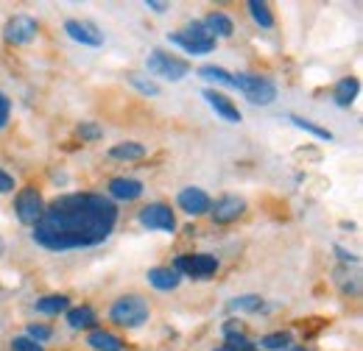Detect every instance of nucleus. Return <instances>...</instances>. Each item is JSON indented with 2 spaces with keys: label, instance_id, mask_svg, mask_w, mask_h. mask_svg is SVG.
<instances>
[{
  "label": "nucleus",
  "instance_id": "f257e3e1",
  "mask_svg": "<svg viewBox=\"0 0 363 351\" xmlns=\"http://www.w3.org/2000/svg\"><path fill=\"white\" fill-rule=\"evenodd\" d=\"M118 223V207L98 192H70L50 201L34 223V243L48 251H73L104 243Z\"/></svg>",
  "mask_w": 363,
  "mask_h": 351
},
{
  "label": "nucleus",
  "instance_id": "f03ea898",
  "mask_svg": "<svg viewBox=\"0 0 363 351\" xmlns=\"http://www.w3.org/2000/svg\"><path fill=\"white\" fill-rule=\"evenodd\" d=\"M232 87L240 89L249 98V103H255V106H269V103H274V98H277L274 81L263 79V76H252V73L232 76Z\"/></svg>",
  "mask_w": 363,
  "mask_h": 351
},
{
  "label": "nucleus",
  "instance_id": "7ed1b4c3",
  "mask_svg": "<svg viewBox=\"0 0 363 351\" xmlns=\"http://www.w3.org/2000/svg\"><path fill=\"white\" fill-rule=\"evenodd\" d=\"M109 321H115L118 326H126V329H137L148 321V304L140 296H123L112 304Z\"/></svg>",
  "mask_w": 363,
  "mask_h": 351
},
{
  "label": "nucleus",
  "instance_id": "20e7f679",
  "mask_svg": "<svg viewBox=\"0 0 363 351\" xmlns=\"http://www.w3.org/2000/svg\"><path fill=\"white\" fill-rule=\"evenodd\" d=\"M145 67L151 76H160L165 81H182L190 73V64L184 59H177V56L162 53V50H151L145 59Z\"/></svg>",
  "mask_w": 363,
  "mask_h": 351
},
{
  "label": "nucleus",
  "instance_id": "39448f33",
  "mask_svg": "<svg viewBox=\"0 0 363 351\" xmlns=\"http://www.w3.org/2000/svg\"><path fill=\"white\" fill-rule=\"evenodd\" d=\"M14 212H17L20 223L34 226L37 220L43 218V212H45V201H43L40 190H34V187L20 190V192H17V201H14Z\"/></svg>",
  "mask_w": 363,
  "mask_h": 351
},
{
  "label": "nucleus",
  "instance_id": "423d86ee",
  "mask_svg": "<svg viewBox=\"0 0 363 351\" xmlns=\"http://www.w3.org/2000/svg\"><path fill=\"white\" fill-rule=\"evenodd\" d=\"M177 273L184 276H193V279H210L216 270H218V260L210 257V254H193V257H179L174 263Z\"/></svg>",
  "mask_w": 363,
  "mask_h": 351
},
{
  "label": "nucleus",
  "instance_id": "0eeeda50",
  "mask_svg": "<svg viewBox=\"0 0 363 351\" xmlns=\"http://www.w3.org/2000/svg\"><path fill=\"white\" fill-rule=\"evenodd\" d=\"M37 31H40V25H37L34 17H28V14H17V17H11V20L6 23L3 40H6L9 45H28L34 37H37Z\"/></svg>",
  "mask_w": 363,
  "mask_h": 351
},
{
  "label": "nucleus",
  "instance_id": "6e6552de",
  "mask_svg": "<svg viewBox=\"0 0 363 351\" xmlns=\"http://www.w3.org/2000/svg\"><path fill=\"white\" fill-rule=\"evenodd\" d=\"M140 223L145 229H154V231H174L177 229V218H174L171 207H165V204H148L140 212Z\"/></svg>",
  "mask_w": 363,
  "mask_h": 351
},
{
  "label": "nucleus",
  "instance_id": "1a4fd4ad",
  "mask_svg": "<svg viewBox=\"0 0 363 351\" xmlns=\"http://www.w3.org/2000/svg\"><path fill=\"white\" fill-rule=\"evenodd\" d=\"M65 31H67L70 40H76V42L82 45H90V47L104 45V34L98 31V25H92L87 20H67L65 23Z\"/></svg>",
  "mask_w": 363,
  "mask_h": 351
},
{
  "label": "nucleus",
  "instance_id": "9d476101",
  "mask_svg": "<svg viewBox=\"0 0 363 351\" xmlns=\"http://www.w3.org/2000/svg\"><path fill=\"white\" fill-rule=\"evenodd\" d=\"M177 201H179V207L187 215H204V212H210V207H213L210 195H207L204 190H199V187H184Z\"/></svg>",
  "mask_w": 363,
  "mask_h": 351
},
{
  "label": "nucleus",
  "instance_id": "9b49d317",
  "mask_svg": "<svg viewBox=\"0 0 363 351\" xmlns=\"http://www.w3.org/2000/svg\"><path fill=\"white\" fill-rule=\"evenodd\" d=\"M204 100H207V103H210V109H213L218 117H224L227 123H240V112H238V106L229 100L224 92L204 89Z\"/></svg>",
  "mask_w": 363,
  "mask_h": 351
},
{
  "label": "nucleus",
  "instance_id": "f8f14e48",
  "mask_svg": "<svg viewBox=\"0 0 363 351\" xmlns=\"http://www.w3.org/2000/svg\"><path fill=\"white\" fill-rule=\"evenodd\" d=\"M210 209H213V220H216V223H232V220H238L243 215L246 204H243V198H238V195H224V198H218L216 207H210Z\"/></svg>",
  "mask_w": 363,
  "mask_h": 351
},
{
  "label": "nucleus",
  "instance_id": "ddd939ff",
  "mask_svg": "<svg viewBox=\"0 0 363 351\" xmlns=\"http://www.w3.org/2000/svg\"><path fill=\"white\" fill-rule=\"evenodd\" d=\"M109 195L118 201H135L143 195V181L137 178H112L109 181Z\"/></svg>",
  "mask_w": 363,
  "mask_h": 351
},
{
  "label": "nucleus",
  "instance_id": "4468645a",
  "mask_svg": "<svg viewBox=\"0 0 363 351\" xmlns=\"http://www.w3.org/2000/svg\"><path fill=\"white\" fill-rule=\"evenodd\" d=\"M168 40H171V45H179L184 53H193V56H204V53H210V50L216 47V40H193V37H187L184 31L171 34Z\"/></svg>",
  "mask_w": 363,
  "mask_h": 351
},
{
  "label": "nucleus",
  "instance_id": "2eb2a0df",
  "mask_svg": "<svg viewBox=\"0 0 363 351\" xmlns=\"http://www.w3.org/2000/svg\"><path fill=\"white\" fill-rule=\"evenodd\" d=\"M148 282H151L157 290H177L182 276L174 267H151V270H148Z\"/></svg>",
  "mask_w": 363,
  "mask_h": 351
},
{
  "label": "nucleus",
  "instance_id": "dca6fc26",
  "mask_svg": "<svg viewBox=\"0 0 363 351\" xmlns=\"http://www.w3.org/2000/svg\"><path fill=\"white\" fill-rule=\"evenodd\" d=\"M87 343H90V349H95V351H123V340H121L118 335L106 332V329H92Z\"/></svg>",
  "mask_w": 363,
  "mask_h": 351
},
{
  "label": "nucleus",
  "instance_id": "f3484780",
  "mask_svg": "<svg viewBox=\"0 0 363 351\" xmlns=\"http://www.w3.org/2000/svg\"><path fill=\"white\" fill-rule=\"evenodd\" d=\"M358 92H361V81L358 79H341L335 89H333V98H335V103L338 106H352L355 103V98H358Z\"/></svg>",
  "mask_w": 363,
  "mask_h": 351
},
{
  "label": "nucleus",
  "instance_id": "a211bd4d",
  "mask_svg": "<svg viewBox=\"0 0 363 351\" xmlns=\"http://www.w3.org/2000/svg\"><path fill=\"white\" fill-rule=\"evenodd\" d=\"M204 25L210 28V34L218 40V37H232V31H235V25H232V20H229L227 14H221V11H213L207 20H204Z\"/></svg>",
  "mask_w": 363,
  "mask_h": 351
},
{
  "label": "nucleus",
  "instance_id": "6ab92c4d",
  "mask_svg": "<svg viewBox=\"0 0 363 351\" xmlns=\"http://www.w3.org/2000/svg\"><path fill=\"white\" fill-rule=\"evenodd\" d=\"M109 156H112V159H126V162H132V159H143V156H145V148H143L140 142H118V145L109 148Z\"/></svg>",
  "mask_w": 363,
  "mask_h": 351
},
{
  "label": "nucleus",
  "instance_id": "aec40b11",
  "mask_svg": "<svg viewBox=\"0 0 363 351\" xmlns=\"http://www.w3.org/2000/svg\"><path fill=\"white\" fill-rule=\"evenodd\" d=\"M224 335H227V349L229 351H257V346L240 332V329H235V323H229L227 329H224Z\"/></svg>",
  "mask_w": 363,
  "mask_h": 351
},
{
  "label": "nucleus",
  "instance_id": "412c9836",
  "mask_svg": "<svg viewBox=\"0 0 363 351\" xmlns=\"http://www.w3.org/2000/svg\"><path fill=\"white\" fill-rule=\"evenodd\" d=\"M67 323H70V329H92L95 326V312L90 307L67 309Z\"/></svg>",
  "mask_w": 363,
  "mask_h": 351
},
{
  "label": "nucleus",
  "instance_id": "4be33fe9",
  "mask_svg": "<svg viewBox=\"0 0 363 351\" xmlns=\"http://www.w3.org/2000/svg\"><path fill=\"white\" fill-rule=\"evenodd\" d=\"M246 8H249V14H252V20H255L257 25H263V28H272L274 25V14H272V8H269V3L249 0Z\"/></svg>",
  "mask_w": 363,
  "mask_h": 351
},
{
  "label": "nucleus",
  "instance_id": "5701e85b",
  "mask_svg": "<svg viewBox=\"0 0 363 351\" xmlns=\"http://www.w3.org/2000/svg\"><path fill=\"white\" fill-rule=\"evenodd\" d=\"M67 307H70L67 296H45L37 301V312L43 315H59V312H67Z\"/></svg>",
  "mask_w": 363,
  "mask_h": 351
},
{
  "label": "nucleus",
  "instance_id": "b1692460",
  "mask_svg": "<svg viewBox=\"0 0 363 351\" xmlns=\"http://www.w3.org/2000/svg\"><path fill=\"white\" fill-rule=\"evenodd\" d=\"M263 307H266V301L260 296H238V299L229 301L232 312H260Z\"/></svg>",
  "mask_w": 363,
  "mask_h": 351
},
{
  "label": "nucleus",
  "instance_id": "393cba45",
  "mask_svg": "<svg viewBox=\"0 0 363 351\" xmlns=\"http://www.w3.org/2000/svg\"><path fill=\"white\" fill-rule=\"evenodd\" d=\"M199 76L204 81H216V84H224V87H232V73H227L224 67H216V64H204L199 70Z\"/></svg>",
  "mask_w": 363,
  "mask_h": 351
},
{
  "label": "nucleus",
  "instance_id": "a878e982",
  "mask_svg": "<svg viewBox=\"0 0 363 351\" xmlns=\"http://www.w3.org/2000/svg\"><path fill=\"white\" fill-rule=\"evenodd\" d=\"M288 120H291V123H294L296 129H302V132L313 134V137H318V139H327V142L333 139V134L327 132V129H321V126H316V123H311V120H305V117H299V115H291Z\"/></svg>",
  "mask_w": 363,
  "mask_h": 351
},
{
  "label": "nucleus",
  "instance_id": "bb28decb",
  "mask_svg": "<svg viewBox=\"0 0 363 351\" xmlns=\"http://www.w3.org/2000/svg\"><path fill=\"white\" fill-rule=\"evenodd\" d=\"M291 340H294L291 332H272V335H266V338L260 340V346L269 351H282L291 346Z\"/></svg>",
  "mask_w": 363,
  "mask_h": 351
},
{
  "label": "nucleus",
  "instance_id": "cd10ccee",
  "mask_svg": "<svg viewBox=\"0 0 363 351\" xmlns=\"http://www.w3.org/2000/svg\"><path fill=\"white\" fill-rule=\"evenodd\" d=\"M184 34L187 37H193V40H216L213 34H210V28L201 23V20H196V23H190L187 28H184Z\"/></svg>",
  "mask_w": 363,
  "mask_h": 351
},
{
  "label": "nucleus",
  "instance_id": "c85d7f7f",
  "mask_svg": "<svg viewBox=\"0 0 363 351\" xmlns=\"http://www.w3.org/2000/svg\"><path fill=\"white\" fill-rule=\"evenodd\" d=\"M11 351H45V349H43V343H34L31 338L20 335V338L11 340Z\"/></svg>",
  "mask_w": 363,
  "mask_h": 351
},
{
  "label": "nucleus",
  "instance_id": "c756f323",
  "mask_svg": "<svg viewBox=\"0 0 363 351\" xmlns=\"http://www.w3.org/2000/svg\"><path fill=\"white\" fill-rule=\"evenodd\" d=\"M50 335H53V332H50V326H43V323H31L26 338H31L34 343H45Z\"/></svg>",
  "mask_w": 363,
  "mask_h": 351
},
{
  "label": "nucleus",
  "instance_id": "7c9ffc66",
  "mask_svg": "<svg viewBox=\"0 0 363 351\" xmlns=\"http://www.w3.org/2000/svg\"><path fill=\"white\" fill-rule=\"evenodd\" d=\"M129 81H132L143 95H160V87H157L154 81H145V79H140V76H129Z\"/></svg>",
  "mask_w": 363,
  "mask_h": 351
},
{
  "label": "nucleus",
  "instance_id": "2f4dec72",
  "mask_svg": "<svg viewBox=\"0 0 363 351\" xmlns=\"http://www.w3.org/2000/svg\"><path fill=\"white\" fill-rule=\"evenodd\" d=\"M101 134H104V132H101L95 123H82V126H79V137H82V139H87V142L101 139Z\"/></svg>",
  "mask_w": 363,
  "mask_h": 351
},
{
  "label": "nucleus",
  "instance_id": "473e14b6",
  "mask_svg": "<svg viewBox=\"0 0 363 351\" xmlns=\"http://www.w3.org/2000/svg\"><path fill=\"white\" fill-rule=\"evenodd\" d=\"M9 117H11V100L0 92V129H6V126H9Z\"/></svg>",
  "mask_w": 363,
  "mask_h": 351
},
{
  "label": "nucleus",
  "instance_id": "72a5a7b5",
  "mask_svg": "<svg viewBox=\"0 0 363 351\" xmlns=\"http://www.w3.org/2000/svg\"><path fill=\"white\" fill-rule=\"evenodd\" d=\"M11 190H14V178L6 171H0V192H11Z\"/></svg>",
  "mask_w": 363,
  "mask_h": 351
},
{
  "label": "nucleus",
  "instance_id": "f704fd0d",
  "mask_svg": "<svg viewBox=\"0 0 363 351\" xmlns=\"http://www.w3.org/2000/svg\"><path fill=\"white\" fill-rule=\"evenodd\" d=\"M145 6H148V8H154V11H160V14L168 8V3H162V0H148Z\"/></svg>",
  "mask_w": 363,
  "mask_h": 351
},
{
  "label": "nucleus",
  "instance_id": "c9c22d12",
  "mask_svg": "<svg viewBox=\"0 0 363 351\" xmlns=\"http://www.w3.org/2000/svg\"><path fill=\"white\" fill-rule=\"evenodd\" d=\"M6 254V243H3V237H0V257Z\"/></svg>",
  "mask_w": 363,
  "mask_h": 351
},
{
  "label": "nucleus",
  "instance_id": "e433bc0d",
  "mask_svg": "<svg viewBox=\"0 0 363 351\" xmlns=\"http://www.w3.org/2000/svg\"><path fill=\"white\" fill-rule=\"evenodd\" d=\"M216 351H229V349H227V346H221V349H216Z\"/></svg>",
  "mask_w": 363,
  "mask_h": 351
},
{
  "label": "nucleus",
  "instance_id": "4c0bfd02",
  "mask_svg": "<svg viewBox=\"0 0 363 351\" xmlns=\"http://www.w3.org/2000/svg\"><path fill=\"white\" fill-rule=\"evenodd\" d=\"M294 351H308V349H294Z\"/></svg>",
  "mask_w": 363,
  "mask_h": 351
}]
</instances>
